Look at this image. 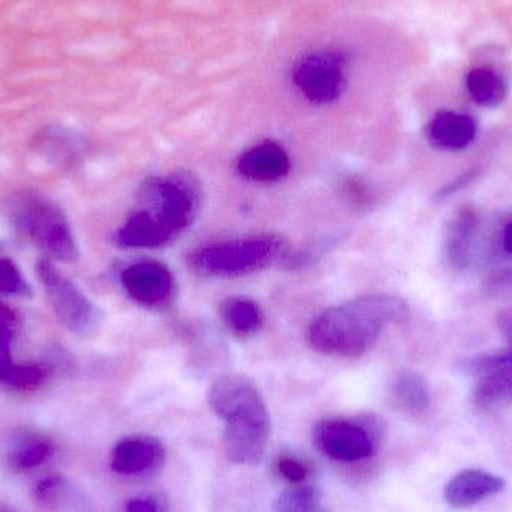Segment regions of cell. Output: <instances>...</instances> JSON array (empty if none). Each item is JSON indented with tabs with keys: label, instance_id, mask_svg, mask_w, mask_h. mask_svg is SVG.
I'll return each mask as SVG.
<instances>
[{
	"label": "cell",
	"instance_id": "cell-1",
	"mask_svg": "<svg viewBox=\"0 0 512 512\" xmlns=\"http://www.w3.org/2000/svg\"><path fill=\"white\" fill-rule=\"evenodd\" d=\"M409 319L406 301L396 295L370 294L322 312L307 330L315 351L333 357H361L372 351L387 325Z\"/></svg>",
	"mask_w": 512,
	"mask_h": 512
},
{
	"label": "cell",
	"instance_id": "cell-2",
	"mask_svg": "<svg viewBox=\"0 0 512 512\" xmlns=\"http://www.w3.org/2000/svg\"><path fill=\"white\" fill-rule=\"evenodd\" d=\"M209 405L225 423L227 459L234 465H258L270 441L271 421L254 381L243 375L221 376L210 388Z\"/></svg>",
	"mask_w": 512,
	"mask_h": 512
},
{
	"label": "cell",
	"instance_id": "cell-3",
	"mask_svg": "<svg viewBox=\"0 0 512 512\" xmlns=\"http://www.w3.org/2000/svg\"><path fill=\"white\" fill-rule=\"evenodd\" d=\"M286 256V245L276 236L231 240L195 249L189 267L201 277H240L276 264Z\"/></svg>",
	"mask_w": 512,
	"mask_h": 512
},
{
	"label": "cell",
	"instance_id": "cell-4",
	"mask_svg": "<svg viewBox=\"0 0 512 512\" xmlns=\"http://www.w3.org/2000/svg\"><path fill=\"white\" fill-rule=\"evenodd\" d=\"M203 188L188 171L165 177H149L141 185L143 210L176 240L188 230L203 207Z\"/></svg>",
	"mask_w": 512,
	"mask_h": 512
},
{
	"label": "cell",
	"instance_id": "cell-5",
	"mask_svg": "<svg viewBox=\"0 0 512 512\" xmlns=\"http://www.w3.org/2000/svg\"><path fill=\"white\" fill-rule=\"evenodd\" d=\"M11 221L45 254L62 262L78 258L77 243L68 218L59 206L36 192H21L11 198L8 207Z\"/></svg>",
	"mask_w": 512,
	"mask_h": 512
},
{
	"label": "cell",
	"instance_id": "cell-6",
	"mask_svg": "<svg viewBox=\"0 0 512 512\" xmlns=\"http://www.w3.org/2000/svg\"><path fill=\"white\" fill-rule=\"evenodd\" d=\"M352 56L339 47H322L301 54L292 63L291 83L309 104L324 107L339 101L349 86Z\"/></svg>",
	"mask_w": 512,
	"mask_h": 512
},
{
	"label": "cell",
	"instance_id": "cell-7",
	"mask_svg": "<svg viewBox=\"0 0 512 512\" xmlns=\"http://www.w3.org/2000/svg\"><path fill=\"white\" fill-rule=\"evenodd\" d=\"M381 421L375 417L325 418L313 426L315 447L328 459L355 463L369 459L382 441Z\"/></svg>",
	"mask_w": 512,
	"mask_h": 512
},
{
	"label": "cell",
	"instance_id": "cell-8",
	"mask_svg": "<svg viewBox=\"0 0 512 512\" xmlns=\"http://www.w3.org/2000/svg\"><path fill=\"white\" fill-rule=\"evenodd\" d=\"M36 271L54 313L69 331L89 336L98 330L102 321L98 307L50 259L39 261Z\"/></svg>",
	"mask_w": 512,
	"mask_h": 512
},
{
	"label": "cell",
	"instance_id": "cell-9",
	"mask_svg": "<svg viewBox=\"0 0 512 512\" xmlns=\"http://www.w3.org/2000/svg\"><path fill=\"white\" fill-rule=\"evenodd\" d=\"M463 372L474 376L472 403L481 411L512 402V351L478 355L460 364Z\"/></svg>",
	"mask_w": 512,
	"mask_h": 512
},
{
	"label": "cell",
	"instance_id": "cell-10",
	"mask_svg": "<svg viewBox=\"0 0 512 512\" xmlns=\"http://www.w3.org/2000/svg\"><path fill=\"white\" fill-rule=\"evenodd\" d=\"M167 462V448L152 435H129L117 441L110 454V466L123 477L158 474Z\"/></svg>",
	"mask_w": 512,
	"mask_h": 512
},
{
	"label": "cell",
	"instance_id": "cell-11",
	"mask_svg": "<svg viewBox=\"0 0 512 512\" xmlns=\"http://www.w3.org/2000/svg\"><path fill=\"white\" fill-rule=\"evenodd\" d=\"M120 282L135 303L150 309L165 306L173 297L174 277L162 262L140 261L128 265Z\"/></svg>",
	"mask_w": 512,
	"mask_h": 512
},
{
	"label": "cell",
	"instance_id": "cell-12",
	"mask_svg": "<svg viewBox=\"0 0 512 512\" xmlns=\"http://www.w3.org/2000/svg\"><path fill=\"white\" fill-rule=\"evenodd\" d=\"M504 478L483 469H463L444 487V499L451 508L465 510L504 492Z\"/></svg>",
	"mask_w": 512,
	"mask_h": 512
},
{
	"label": "cell",
	"instance_id": "cell-13",
	"mask_svg": "<svg viewBox=\"0 0 512 512\" xmlns=\"http://www.w3.org/2000/svg\"><path fill=\"white\" fill-rule=\"evenodd\" d=\"M291 170V159L280 144L264 141L246 150L239 161L237 171L251 182L271 183L283 179Z\"/></svg>",
	"mask_w": 512,
	"mask_h": 512
},
{
	"label": "cell",
	"instance_id": "cell-14",
	"mask_svg": "<svg viewBox=\"0 0 512 512\" xmlns=\"http://www.w3.org/2000/svg\"><path fill=\"white\" fill-rule=\"evenodd\" d=\"M477 137V122L468 114L438 111L426 126V138L433 147L459 152L471 146Z\"/></svg>",
	"mask_w": 512,
	"mask_h": 512
},
{
	"label": "cell",
	"instance_id": "cell-15",
	"mask_svg": "<svg viewBox=\"0 0 512 512\" xmlns=\"http://www.w3.org/2000/svg\"><path fill=\"white\" fill-rule=\"evenodd\" d=\"M477 213L471 207H463L454 213L445 228V255L451 267L457 270L469 267L477 234Z\"/></svg>",
	"mask_w": 512,
	"mask_h": 512
},
{
	"label": "cell",
	"instance_id": "cell-16",
	"mask_svg": "<svg viewBox=\"0 0 512 512\" xmlns=\"http://www.w3.org/2000/svg\"><path fill=\"white\" fill-rule=\"evenodd\" d=\"M390 397L393 405L409 417L426 414L432 402L426 379L409 369L394 373L390 382Z\"/></svg>",
	"mask_w": 512,
	"mask_h": 512
},
{
	"label": "cell",
	"instance_id": "cell-17",
	"mask_svg": "<svg viewBox=\"0 0 512 512\" xmlns=\"http://www.w3.org/2000/svg\"><path fill=\"white\" fill-rule=\"evenodd\" d=\"M116 242L126 249H155L174 242V239L144 210H138L117 231Z\"/></svg>",
	"mask_w": 512,
	"mask_h": 512
},
{
	"label": "cell",
	"instance_id": "cell-18",
	"mask_svg": "<svg viewBox=\"0 0 512 512\" xmlns=\"http://www.w3.org/2000/svg\"><path fill=\"white\" fill-rule=\"evenodd\" d=\"M54 444L48 436L38 432H21L12 439L8 463L15 471L39 468L51 459Z\"/></svg>",
	"mask_w": 512,
	"mask_h": 512
},
{
	"label": "cell",
	"instance_id": "cell-19",
	"mask_svg": "<svg viewBox=\"0 0 512 512\" xmlns=\"http://www.w3.org/2000/svg\"><path fill=\"white\" fill-rule=\"evenodd\" d=\"M221 315L228 330L239 337L255 336L264 325V313L251 298H228L222 303Z\"/></svg>",
	"mask_w": 512,
	"mask_h": 512
},
{
	"label": "cell",
	"instance_id": "cell-20",
	"mask_svg": "<svg viewBox=\"0 0 512 512\" xmlns=\"http://www.w3.org/2000/svg\"><path fill=\"white\" fill-rule=\"evenodd\" d=\"M465 84L472 101L481 107H498L507 98V81L493 69H471L466 74Z\"/></svg>",
	"mask_w": 512,
	"mask_h": 512
},
{
	"label": "cell",
	"instance_id": "cell-21",
	"mask_svg": "<svg viewBox=\"0 0 512 512\" xmlns=\"http://www.w3.org/2000/svg\"><path fill=\"white\" fill-rule=\"evenodd\" d=\"M273 512H331L325 507L322 493L309 484L292 486L274 499Z\"/></svg>",
	"mask_w": 512,
	"mask_h": 512
},
{
	"label": "cell",
	"instance_id": "cell-22",
	"mask_svg": "<svg viewBox=\"0 0 512 512\" xmlns=\"http://www.w3.org/2000/svg\"><path fill=\"white\" fill-rule=\"evenodd\" d=\"M50 367L44 364H14L0 381V387L15 393L38 390L50 378Z\"/></svg>",
	"mask_w": 512,
	"mask_h": 512
},
{
	"label": "cell",
	"instance_id": "cell-23",
	"mask_svg": "<svg viewBox=\"0 0 512 512\" xmlns=\"http://www.w3.org/2000/svg\"><path fill=\"white\" fill-rule=\"evenodd\" d=\"M36 147L47 158L65 164V162H68L69 156L74 155L75 141L71 134L63 128H47L39 135Z\"/></svg>",
	"mask_w": 512,
	"mask_h": 512
},
{
	"label": "cell",
	"instance_id": "cell-24",
	"mask_svg": "<svg viewBox=\"0 0 512 512\" xmlns=\"http://www.w3.org/2000/svg\"><path fill=\"white\" fill-rule=\"evenodd\" d=\"M18 318L14 310L0 303V381L14 366L12 343L17 336Z\"/></svg>",
	"mask_w": 512,
	"mask_h": 512
},
{
	"label": "cell",
	"instance_id": "cell-25",
	"mask_svg": "<svg viewBox=\"0 0 512 512\" xmlns=\"http://www.w3.org/2000/svg\"><path fill=\"white\" fill-rule=\"evenodd\" d=\"M69 493H71V487L66 478L60 475L44 478L35 487V498L47 505H56L65 501Z\"/></svg>",
	"mask_w": 512,
	"mask_h": 512
},
{
	"label": "cell",
	"instance_id": "cell-26",
	"mask_svg": "<svg viewBox=\"0 0 512 512\" xmlns=\"http://www.w3.org/2000/svg\"><path fill=\"white\" fill-rule=\"evenodd\" d=\"M0 292L9 295H29L30 288L23 274L11 259L0 256Z\"/></svg>",
	"mask_w": 512,
	"mask_h": 512
},
{
	"label": "cell",
	"instance_id": "cell-27",
	"mask_svg": "<svg viewBox=\"0 0 512 512\" xmlns=\"http://www.w3.org/2000/svg\"><path fill=\"white\" fill-rule=\"evenodd\" d=\"M274 472L291 486L306 484L310 475L309 466L295 456H279L274 462Z\"/></svg>",
	"mask_w": 512,
	"mask_h": 512
},
{
	"label": "cell",
	"instance_id": "cell-28",
	"mask_svg": "<svg viewBox=\"0 0 512 512\" xmlns=\"http://www.w3.org/2000/svg\"><path fill=\"white\" fill-rule=\"evenodd\" d=\"M168 501L161 495L138 496L126 504V512H162Z\"/></svg>",
	"mask_w": 512,
	"mask_h": 512
},
{
	"label": "cell",
	"instance_id": "cell-29",
	"mask_svg": "<svg viewBox=\"0 0 512 512\" xmlns=\"http://www.w3.org/2000/svg\"><path fill=\"white\" fill-rule=\"evenodd\" d=\"M496 325H498L502 336L512 345V307H508V309L501 310V312L498 313Z\"/></svg>",
	"mask_w": 512,
	"mask_h": 512
},
{
	"label": "cell",
	"instance_id": "cell-30",
	"mask_svg": "<svg viewBox=\"0 0 512 512\" xmlns=\"http://www.w3.org/2000/svg\"><path fill=\"white\" fill-rule=\"evenodd\" d=\"M512 288V270L501 271L489 279V291L501 292Z\"/></svg>",
	"mask_w": 512,
	"mask_h": 512
},
{
	"label": "cell",
	"instance_id": "cell-31",
	"mask_svg": "<svg viewBox=\"0 0 512 512\" xmlns=\"http://www.w3.org/2000/svg\"><path fill=\"white\" fill-rule=\"evenodd\" d=\"M502 245H504L505 252L512 254V221L508 222L507 227H505Z\"/></svg>",
	"mask_w": 512,
	"mask_h": 512
},
{
	"label": "cell",
	"instance_id": "cell-32",
	"mask_svg": "<svg viewBox=\"0 0 512 512\" xmlns=\"http://www.w3.org/2000/svg\"><path fill=\"white\" fill-rule=\"evenodd\" d=\"M0 512H15V511L11 510V508H8V507H0Z\"/></svg>",
	"mask_w": 512,
	"mask_h": 512
},
{
	"label": "cell",
	"instance_id": "cell-33",
	"mask_svg": "<svg viewBox=\"0 0 512 512\" xmlns=\"http://www.w3.org/2000/svg\"><path fill=\"white\" fill-rule=\"evenodd\" d=\"M162 512H170V507L165 508V510H164V511H162Z\"/></svg>",
	"mask_w": 512,
	"mask_h": 512
},
{
	"label": "cell",
	"instance_id": "cell-34",
	"mask_svg": "<svg viewBox=\"0 0 512 512\" xmlns=\"http://www.w3.org/2000/svg\"><path fill=\"white\" fill-rule=\"evenodd\" d=\"M511 351H512V345H511Z\"/></svg>",
	"mask_w": 512,
	"mask_h": 512
}]
</instances>
